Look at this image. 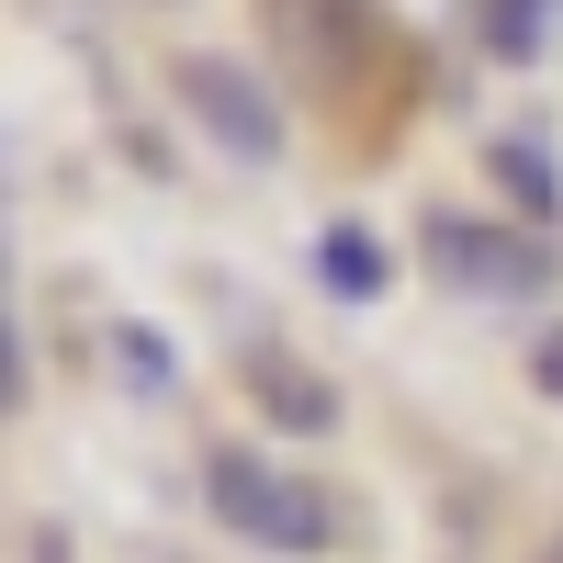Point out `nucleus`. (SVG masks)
<instances>
[{"label": "nucleus", "mask_w": 563, "mask_h": 563, "mask_svg": "<svg viewBox=\"0 0 563 563\" xmlns=\"http://www.w3.org/2000/svg\"><path fill=\"white\" fill-rule=\"evenodd\" d=\"M203 507H214L225 541H249V552H271V563H305V552L339 541L327 485L294 474V462H271V451H214V462H203Z\"/></svg>", "instance_id": "f257e3e1"}, {"label": "nucleus", "mask_w": 563, "mask_h": 563, "mask_svg": "<svg viewBox=\"0 0 563 563\" xmlns=\"http://www.w3.org/2000/svg\"><path fill=\"white\" fill-rule=\"evenodd\" d=\"M417 260H429L440 294L462 305H541L563 282V249L541 238V225H496V214H417Z\"/></svg>", "instance_id": "f03ea898"}, {"label": "nucleus", "mask_w": 563, "mask_h": 563, "mask_svg": "<svg viewBox=\"0 0 563 563\" xmlns=\"http://www.w3.org/2000/svg\"><path fill=\"white\" fill-rule=\"evenodd\" d=\"M169 90H180V113H192L225 158H282V102H271V79L249 57H225V45H180Z\"/></svg>", "instance_id": "7ed1b4c3"}, {"label": "nucleus", "mask_w": 563, "mask_h": 563, "mask_svg": "<svg viewBox=\"0 0 563 563\" xmlns=\"http://www.w3.org/2000/svg\"><path fill=\"white\" fill-rule=\"evenodd\" d=\"M260 12L282 34V57L305 79H327V90L350 68H372V45H384V0H260Z\"/></svg>", "instance_id": "20e7f679"}, {"label": "nucleus", "mask_w": 563, "mask_h": 563, "mask_svg": "<svg viewBox=\"0 0 563 563\" xmlns=\"http://www.w3.org/2000/svg\"><path fill=\"white\" fill-rule=\"evenodd\" d=\"M249 395L271 429H294V440H327L339 429V395H327V372H305L294 350H249Z\"/></svg>", "instance_id": "39448f33"}, {"label": "nucleus", "mask_w": 563, "mask_h": 563, "mask_svg": "<svg viewBox=\"0 0 563 563\" xmlns=\"http://www.w3.org/2000/svg\"><path fill=\"white\" fill-rule=\"evenodd\" d=\"M485 169L507 180V203H519V214L541 225V238L563 225V158L541 147V135H496V147H485Z\"/></svg>", "instance_id": "423d86ee"}, {"label": "nucleus", "mask_w": 563, "mask_h": 563, "mask_svg": "<svg viewBox=\"0 0 563 563\" xmlns=\"http://www.w3.org/2000/svg\"><path fill=\"white\" fill-rule=\"evenodd\" d=\"M316 282L339 305H384V282H395V249L372 238V225H327L316 238Z\"/></svg>", "instance_id": "0eeeda50"}, {"label": "nucleus", "mask_w": 563, "mask_h": 563, "mask_svg": "<svg viewBox=\"0 0 563 563\" xmlns=\"http://www.w3.org/2000/svg\"><path fill=\"white\" fill-rule=\"evenodd\" d=\"M552 12H563V0H474V45L496 68H530L552 45Z\"/></svg>", "instance_id": "6e6552de"}, {"label": "nucleus", "mask_w": 563, "mask_h": 563, "mask_svg": "<svg viewBox=\"0 0 563 563\" xmlns=\"http://www.w3.org/2000/svg\"><path fill=\"white\" fill-rule=\"evenodd\" d=\"M530 384H541V395L563 406V316H552V327H541V339H530Z\"/></svg>", "instance_id": "1a4fd4ad"}, {"label": "nucleus", "mask_w": 563, "mask_h": 563, "mask_svg": "<svg viewBox=\"0 0 563 563\" xmlns=\"http://www.w3.org/2000/svg\"><path fill=\"white\" fill-rule=\"evenodd\" d=\"M124 372H135V384H147V395H158V384H169V350H158V339H147V327H124Z\"/></svg>", "instance_id": "9d476101"}, {"label": "nucleus", "mask_w": 563, "mask_h": 563, "mask_svg": "<svg viewBox=\"0 0 563 563\" xmlns=\"http://www.w3.org/2000/svg\"><path fill=\"white\" fill-rule=\"evenodd\" d=\"M552 563H563V541H552Z\"/></svg>", "instance_id": "9b49d317"}, {"label": "nucleus", "mask_w": 563, "mask_h": 563, "mask_svg": "<svg viewBox=\"0 0 563 563\" xmlns=\"http://www.w3.org/2000/svg\"><path fill=\"white\" fill-rule=\"evenodd\" d=\"M158 12H169V0H158Z\"/></svg>", "instance_id": "f8f14e48"}]
</instances>
